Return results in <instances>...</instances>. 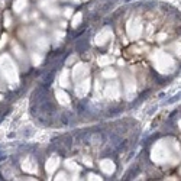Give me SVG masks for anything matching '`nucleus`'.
<instances>
[{"mask_svg":"<svg viewBox=\"0 0 181 181\" xmlns=\"http://www.w3.org/2000/svg\"><path fill=\"white\" fill-rule=\"evenodd\" d=\"M87 48H88V41L84 39V38H83L81 41L75 42V51H78V52H83V51H86Z\"/></svg>","mask_w":181,"mask_h":181,"instance_id":"nucleus-1","label":"nucleus"},{"mask_svg":"<svg viewBox=\"0 0 181 181\" xmlns=\"http://www.w3.org/2000/svg\"><path fill=\"white\" fill-rule=\"evenodd\" d=\"M122 110H123L122 107H120V109L116 107V109H113V110H109L107 114H109V116H114V114H118V113H122Z\"/></svg>","mask_w":181,"mask_h":181,"instance_id":"nucleus-2","label":"nucleus"},{"mask_svg":"<svg viewBox=\"0 0 181 181\" xmlns=\"http://www.w3.org/2000/svg\"><path fill=\"white\" fill-rule=\"evenodd\" d=\"M112 6H113V3H106V6H103V7H101V12H106V10L112 9Z\"/></svg>","mask_w":181,"mask_h":181,"instance_id":"nucleus-3","label":"nucleus"},{"mask_svg":"<svg viewBox=\"0 0 181 181\" xmlns=\"http://www.w3.org/2000/svg\"><path fill=\"white\" fill-rule=\"evenodd\" d=\"M3 159H6V155H0V161H3Z\"/></svg>","mask_w":181,"mask_h":181,"instance_id":"nucleus-4","label":"nucleus"}]
</instances>
